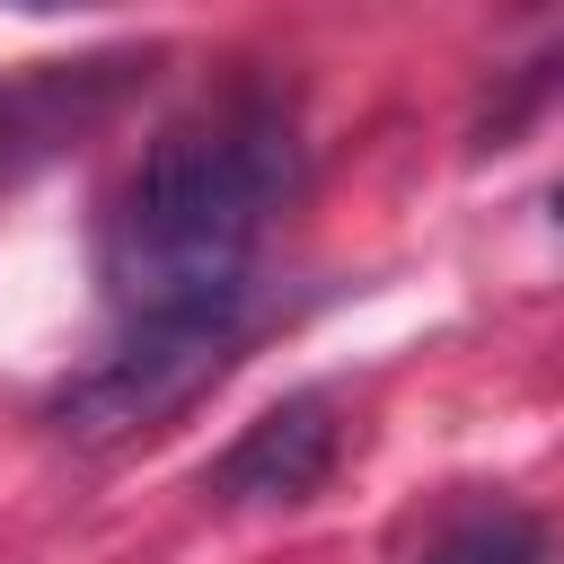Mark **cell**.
<instances>
[{
  "label": "cell",
  "instance_id": "6da1fadb",
  "mask_svg": "<svg viewBox=\"0 0 564 564\" xmlns=\"http://www.w3.org/2000/svg\"><path fill=\"white\" fill-rule=\"evenodd\" d=\"M291 185H300V141L273 97H220L167 123L150 159L123 176L97 238V273L123 326L247 308L256 247L291 203Z\"/></svg>",
  "mask_w": 564,
  "mask_h": 564
},
{
  "label": "cell",
  "instance_id": "7a4b0ae2",
  "mask_svg": "<svg viewBox=\"0 0 564 564\" xmlns=\"http://www.w3.org/2000/svg\"><path fill=\"white\" fill-rule=\"evenodd\" d=\"M238 326H247V308H212V317H132L123 344H115L97 370H79V379L62 388L53 423H62L70 441H88V449L132 441V432H159L167 414H185V405L229 370Z\"/></svg>",
  "mask_w": 564,
  "mask_h": 564
},
{
  "label": "cell",
  "instance_id": "3957f363",
  "mask_svg": "<svg viewBox=\"0 0 564 564\" xmlns=\"http://www.w3.org/2000/svg\"><path fill=\"white\" fill-rule=\"evenodd\" d=\"M335 449H344V432H335V405L308 388V397H282L264 423H247V441L220 458V494L229 502H308L326 476H335Z\"/></svg>",
  "mask_w": 564,
  "mask_h": 564
},
{
  "label": "cell",
  "instance_id": "277c9868",
  "mask_svg": "<svg viewBox=\"0 0 564 564\" xmlns=\"http://www.w3.org/2000/svg\"><path fill=\"white\" fill-rule=\"evenodd\" d=\"M423 564H546V529L511 502H476L423 546Z\"/></svg>",
  "mask_w": 564,
  "mask_h": 564
},
{
  "label": "cell",
  "instance_id": "5b68a950",
  "mask_svg": "<svg viewBox=\"0 0 564 564\" xmlns=\"http://www.w3.org/2000/svg\"><path fill=\"white\" fill-rule=\"evenodd\" d=\"M555 220H564V194H555Z\"/></svg>",
  "mask_w": 564,
  "mask_h": 564
}]
</instances>
